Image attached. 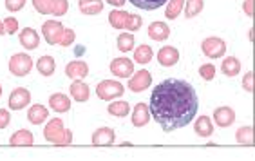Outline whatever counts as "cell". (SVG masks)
I'll return each mask as SVG.
<instances>
[{
    "label": "cell",
    "instance_id": "obj_5",
    "mask_svg": "<svg viewBox=\"0 0 255 161\" xmlns=\"http://www.w3.org/2000/svg\"><path fill=\"white\" fill-rule=\"evenodd\" d=\"M201 49H203V54L208 56V58H221L226 53V44L225 40L217 38V36H210V38L203 40Z\"/></svg>",
    "mask_w": 255,
    "mask_h": 161
},
{
    "label": "cell",
    "instance_id": "obj_19",
    "mask_svg": "<svg viewBox=\"0 0 255 161\" xmlns=\"http://www.w3.org/2000/svg\"><path fill=\"white\" fill-rule=\"evenodd\" d=\"M194 131L199 138H210L214 134V125L208 116H199L194 123Z\"/></svg>",
    "mask_w": 255,
    "mask_h": 161
},
{
    "label": "cell",
    "instance_id": "obj_15",
    "mask_svg": "<svg viewBox=\"0 0 255 161\" xmlns=\"http://www.w3.org/2000/svg\"><path fill=\"white\" fill-rule=\"evenodd\" d=\"M18 40H20V44L24 45V49H27V51H33V49H36L40 45L38 33L34 29H31V27H25V29L20 31Z\"/></svg>",
    "mask_w": 255,
    "mask_h": 161
},
{
    "label": "cell",
    "instance_id": "obj_1",
    "mask_svg": "<svg viewBox=\"0 0 255 161\" xmlns=\"http://www.w3.org/2000/svg\"><path fill=\"white\" fill-rule=\"evenodd\" d=\"M148 109L165 132L187 127L199 109L196 89L185 80L168 78L154 87Z\"/></svg>",
    "mask_w": 255,
    "mask_h": 161
},
{
    "label": "cell",
    "instance_id": "obj_10",
    "mask_svg": "<svg viewBox=\"0 0 255 161\" xmlns=\"http://www.w3.org/2000/svg\"><path fill=\"white\" fill-rule=\"evenodd\" d=\"M214 122L217 123V127H230L236 122V111L232 107H217L214 111Z\"/></svg>",
    "mask_w": 255,
    "mask_h": 161
},
{
    "label": "cell",
    "instance_id": "obj_38",
    "mask_svg": "<svg viewBox=\"0 0 255 161\" xmlns=\"http://www.w3.org/2000/svg\"><path fill=\"white\" fill-rule=\"evenodd\" d=\"M4 29L7 34H15L16 31H18V20H16L15 16H7V18L4 20Z\"/></svg>",
    "mask_w": 255,
    "mask_h": 161
},
{
    "label": "cell",
    "instance_id": "obj_12",
    "mask_svg": "<svg viewBox=\"0 0 255 161\" xmlns=\"http://www.w3.org/2000/svg\"><path fill=\"white\" fill-rule=\"evenodd\" d=\"M150 109L145 103H136V107L132 109V125L134 127H145L150 122Z\"/></svg>",
    "mask_w": 255,
    "mask_h": 161
},
{
    "label": "cell",
    "instance_id": "obj_17",
    "mask_svg": "<svg viewBox=\"0 0 255 161\" xmlns=\"http://www.w3.org/2000/svg\"><path fill=\"white\" fill-rule=\"evenodd\" d=\"M148 36L156 42H165L170 36V27L165 22H152L148 25Z\"/></svg>",
    "mask_w": 255,
    "mask_h": 161
},
{
    "label": "cell",
    "instance_id": "obj_6",
    "mask_svg": "<svg viewBox=\"0 0 255 161\" xmlns=\"http://www.w3.org/2000/svg\"><path fill=\"white\" fill-rule=\"evenodd\" d=\"M64 25L60 24L58 20H47L42 25V31H44V38L49 45H56L60 44L62 40V34H64Z\"/></svg>",
    "mask_w": 255,
    "mask_h": 161
},
{
    "label": "cell",
    "instance_id": "obj_21",
    "mask_svg": "<svg viewBox=\"0 0 255 161\" xmlns=\"http://www.w3.org/2000/svg\"><path fill=\"white\" fill-rule=\"evenodd\" d=\"M47 118H49V111H47V107L40 105V103L33 105V107L29 109V113H27V120H29L33 125H42Z\"/></svg>",
    "mask_w": 255,
    "mask_h": 161
},
{
    "label": "cell",
    "instance_id": "obj_13",
    "mask_svg": "<svg viewBox=\"0 0 255 161\" xmlns=\"http://www.w3.org/2000/svg\"><path fill=\"white\" fill-rule=\"evenodd\" d=\"M116 140V134L111 127H102L94 131L93 134V145L96 147H111Z\"/></svg>",
    "mask_w": 255,
    "mask_h": 161
},
{
    "label": "cell",
    "instance_id": "obj_14",
    "mask_svg": "<svg viewBox=\"0 0 255 161\" xmlns=\"http://www.w3.org/2000/svg\"><path fill=\"white\" fill-rule=\"evenodd\" d=\"M65 74H67L71 80H84L89 74V65L82 60H74L71 64H67L65 67Z\"/></svg>",
    "mask_w": 255,
    "mask_h": 161
},
{
    "label": "cell",
    "instance_id": "obj_44",
    "mask_svg": "<svg viewBox=\"0 0 255 161\" xmlns=\"http://www.w3.org/2000/svg\"><path fill=\"white\" fill-rule=\"evenodd\" d=\"M5 34V29H4V22H0V36Z\"/></svg>",
    "mask_w": 255,
    "mask_h": 161
},
{
    "label": "cell",
    "instance_id": "obj_31",
    "mask_svg": "<svg viewBox=\"0 0 255 161\" xmlns=\"http://www.w3.org/2000/svg\"><path fill=\"white\" fill-rule=\"evenodd\" d=\"M130 4H134L136 7H139V9L152 11L167 4V0H130Z\"/></svg>",
    "mask_w": 255,
    "mask_h": 161
},
{
    "label": "cell",
    "instance_id": "obj_26",
    "mask_svg": "<svg viewBox=\"0 0 255 161\" xmlns=\"http://www.w3.org/2000/svg\"><path fill=\"white\" fill-rule=\"evenodd\" d=\"M128 15H130V13H127V11H123V9L111 11V15H109V24L113 25L114 29H123Z\"/></svg>",
    "mask_w": 255,
    "mask_h": 161
},
{
    "label": "cell",
    "instance_id": "obj_28",
    "mask_svg": "<svg viewBox=\"0 0 255 161\" xmlns=\"http://www.w3.org/2000/svg\"><path fill=\"white\" fill-rule=\"evenodd\" d=\"M109 114L111 116H116V118H123L127 116L128 111H130V105L127 102H111L107 107Z\"/></svg>",
    "mask_w": 255,
    "mask_h": 161
},
{
    "label": "cell",
    "instance_id": "obj_30",
    "mask_svg": "<svg viewBox=\"0 0 255 161\" xmlns=\"http://www.w3.org/2000/svg\"><path fill=\"white\" fill-rule=\"evenodd\" d=\"M203 7H205L203 0H187V4H185V16L187 18H194V16L201 13Z\"/></svg>",
    "mask_w": 255,
    "mask_h": 161
},
{
    "label": "cell",
    "instance_id": "obj_37",
    "mask_svg": "<svg viewBox=\"0 0 255 161\" xmlns=\"http://www.w3.org/2000/svg\"><path fill=\"white\" fill-rule=\"evenodd\" d=\"M74 38H76V33L73 29H64V34H62V40H60V45L62 47H69V45H73Z\"/></svg>",
    "mask_w": 255,
    "mask_h": 161
},
{
    "label": "cell",
    "instance_id": "obj_45",
    "mask_svg": "<svg viewBox=\"0 0 255 161\" xmlns=\"http://www.w3.org/2000/svg\"><path fill=\"white\" fill-rule=\"evenodd\" d=\"M0 96H2V85H0Z\"/></svg>",
    "mask_w": 255,
    "mask_h": 161
},
{
    "label": "cell",
    "instance_id": "obj_43",
    "mask_svg": "<svg viewBox=\"0 0 255 161\" xmlns=\"http://www.w3.org/2000/svg\"><path fill=\"white\" fill-rule=\"evenodd\" d=\"M107 2H109L111 5H114V7H122V5L125 4L127 0H107Z\"/></svg>",
    "mask_w": 255,
    "mask_h": 161
},
{
    "label": "cell",
    "instance_id": "obj_41",
    "mask_svg": "<svg viewBox=\"0 0 255 161\" xmlns=\"http://www.w3.org/2000/svg\"><path fill=\"white\" fill-rule=\"evenodd\" d=\"M9 122H11L9 113H7L5 109H0V131L7 127V125H9Z\"/></svg>",
    "mask_w": 255,
    "mask_h": 161
},
{
    "label": "cell",
    "instance_id": "obj_33",
    "mask_svg": "<svg viewBox=\"0 0 255 161\" xmlns=\"http://www.w3.org/2000/svg\"><path fill=\"white\" fill-rule=\"evenodd\" d=\"M69 9V2L67 0H53L51 4V15L54 16H64Z\"/></svg>",
    "mask_w": 255,
    "mask_h": 161
},
{
    "label": "cell",
    "instance_id": "obj_34",
    "mask_svg": "<svg viewBox=\"0 0 255 161\" xmlns=\"http://www.w3.org/2000/svg\"><path fill=\"white\" fill-rule=\"evenodd\" d=\"M141 24H143V20L139 15H128L127 22H125V27L123 29H127L128 33H134V31L137 29H141Z\"/></svg>",
    "mask_w": 255,
    "mask_h": 161
},
{
    "label": "cell",
    "instance_id": "obj_39",
    "mask_svg": "<svg viewBox=\"0 0 255 161\" xmlns=\"http://www.w3.org/2000/svg\"><path fill=\"white\" fill-rule=\"evenodd\" d=\"M24 5H25V0H5V7H7V11H11V13L20 11Z\"/></svg>",
    "mask_w": 255,
    "mask_h": 161
},
{
    "label": "cell",
    "instance_id": "obj_8",
    "mask_svg": "<svg viewBox=\"0 0 255 161\" xmlns=\"http://www.w3.org/2000/svg\"><path fill=\"white\" fill-rule=\"evenodd\" d=\"M109 69L118 78H130L134 74V62L128 58H123V56L122 58H114L111 62V65H109Z\"/></svg>",
    "mask_w": 255,
    "mask_h": 161
},
{
    "label": "cell",
    "instance_id": "obj_42",
    "mask_svg": "<svg viewBox=\"0 0 255 161\" xmlns=\"http://www.w3.org/2000/svg\"><path fill=\"white\" fill-rule=\"evenodd\" d=\"M243 9H245L246 16H254V0H246L245 4H243Z\"/></svg>",
    "mask_w": 255,
    "mask_h": 161
},
{
    "label": "cell",
    "instance_id": "obj_35",
    "mask_svg": "<svg viewBox=\"0 0 255 161\" xmlns=\"http://www.w3.org/2000/svg\"><path fill=\"white\" fill-rule=\"evenodd\" d=\"M51 4H53V0H33L34 9L38 11L40 15H51Z\"/></svg>",
    "mask_w": 255,
    "mask_h": 161
},
{
    "label": "cell",
    "instance_id": "obj_9",
    "mask_svg": "<svg viewBox=\"0 0 255 161\" xmlns=\"http://www.w3.org/2000/svg\"><path fill=\"white\" fill-rule=\"evenodd\" d=\"M29 102H31V93L25 87H16L9 94V109H13V111H20V109L27 107Z\"/></svg>",
    "mask_w": 255,
    "mask_h": 161
},
{
    "label": "cell",
    "instance_id": "obj_4",
    "mask_svg": "<svg viewBox=\"0 0 255 161\" xmlns=\"http://www.w3.org/2000/svg\"><path fill=\"white\" fill-rule=\"evenodd\" d=\"M123 93H125V87L116 80H103L96 87V94H98V98H102L103 102H111L114 98L123 96Z\"/></svg>",
    "mask_w": 255,
    "mask_h": 161
},
{
    "label": "cell",
    "instance_id": "obj_23",
    "mask_svg": "<svg viewBox=\"0 0 255 161\" xmlns=\"http://www.w3.org/2000/svg\"><path fill=\"white\" fill-rule=\"evenodd\" d=\"M221 71L225 76H237L241 73V62L236 56H228V58L223 60Z\"/></svg>",
    "mask_w": 255,
    "mask_h": 161
},
{
    "label": "cell",
    "instance_id": "obj_20",
    "mask_svg": "<svg viewBox=\"0 0 255 161\" xmlns=\"http://www.w3.org/2000/svg\"><path fill=\"white\" fill-rule=\"evenodd\" d=\"M49 107L56 113H67L71 109V100L62 93H54L49 98Z\"/></svg>",
    "mask_w": 255,
    "mask_h": 161
},
{
    "label": "cell",
    "instance_id": "obj_18",
    "mask_svg": "<svg viewBox=\"0 0 255 161\" xmlns=\"http://www.w3.org/2000/svg\"><path fill=\"white\" fill-rule=\"evenodd\" d=\"M78 7L82 11V15L94 16L103 11V2L102 0H78Z\"/></svg>",
    "mask_w": 255,
    "mask_h": 161
},
{
    "label": "cell",
    "instance_id": "obj_24",
    "mask_svg": "<svg viewBox=\"0 0 255 161\" xmlns=\"http://www.w3.org/2000/svg\"><path fill=\"white\" fill-rule=\"evenodd\" d=\"M36 69H38V73L42 74V76H53L54 69H56V64H54V58L53 56H42V58H38V62H36Z\"/></svg>",
    "mask_w": 255,
    "mask_h": 161
},
{
    "label": "cell",
    "instance_id": "obj_27",
    "mask_svg": "<svg viewBox=\"0 0 255 161\" xmlns=\"http://www.w3.org/2000/svg\"><path fill=\"white\" fill-rule=\"evenodd\" d=\"M152 47L150 45H139V47L134 51V62H137V64H141V65H145V64H148L150 60H152Z\"/></svg>",
    "mask_w": 255,
    "mask_h": 161
},
{
    "label": "cell",
    "instance_id": "obj_22",
    "mask_svg": "<svg viewBox=\"0 0 255 161\" xmlns=\"http://www.w3.org/2000/svg\"><path fill=\"white\" fill-rule=\"evenodd\" d=\"M34 142V136L31 131H25V129H22V131H16L13 136L9 138V145L13 147H31Z\"/></svg>",
    "mask_w": 255,
    "mask_h": 161
},
{
    "label": "cell",
    "instance_id": "obj_11",
    "mask_svg": "<svg viewBox=\"0 0 255 161\" xmlns=\"http://www.w3.org/2000/svg\"><path fill=\"white\" fill-rule=\"evenodd\" d=\"M157 62L163 67H172V65H176L179 62V51L176 47H172V45H165L157 53Z\"/></svg>",
    "mask_w": 255,
    "mask_h": 161
},
{
    "label": "cell",
    "instance_id": "obj_2",
    "mask_svg": "<svg viewBox=\"0 0 255 161\" xmlns=\"http://www.w3.org/2000/svg\"><path fill=\"white\" fill-rule=\"evenodd\" d=\"M44 138L56 147H67L73 143V131L64 127L62 118H53L44 129Z\"/></svg>",
    "mask_w": 255,
    "mask_h": 161
},
{
    "label": "cell",
    "instance_id": "obj_16",
    "mask_svg": "<svg viewBox=\"0 0 255 161\" xmlns=\"http://www.w3.org/2000/svg\"><path fill=\"white\" fill-rule=\"evenodd\" d=\"M69 91H71V96H73L74 102H80V103L87 102L89 96H91L87 83H84L82 80H73V85L69 87Z\"/></svg>",
    "mask_w": 255,
    "mask_h": 161
},
{
    "label": "cell",
    "instance_id": "obj_25",
    "mask_svg": "<svg viewBox=\"0 0 255 161\" xmlns=\"http://www.w3.org/2000/svg\"><path fill=\"white\" fill-rule=\"evenodd\" d=\"M236 140L239 145H245V147H254V127L248 125V127H241L239 131L236 132Z\"/></svg>",
    "mask_w": 255,
    "mask_h": 161
},
{
    "label": "cell",
    "instance_id": "obj_40",
    "mask_svg": "<svg viewBox=\"0 0 255 161\" xmlns=\"http://www.w3.org/2000/svg\"><path fill=\"white\" fill-rule=\"evenodd\" d=\"M243 87H245L246 93H254V73H246L245 78H243Z\"/></svg>",
    "mask_w": 255,
    "mask_h": 161
},
{
    "label": "cell",
    "instance_id": "obj_29",
    "mask_svg": "<svg viewBox=\"0 0 255 161\" xmlns=\"http://www.w3.org/2000/svg\"><path fill=\"white\" fill-rule=\"evenodd\" d=\"M167 11H165V16L168 20H176L181 13L183 5H185V0H167Z\"/></svg>",
    "mask_w": 255,
    "mask_h": 161
},
{
    "label": "cell",
    "instance_id": "obj_32",
    "mask_svg": "<svg viewBox=\"0 0 255 161\" xmlns=\"http://www.w3.org/2000/svg\"><path fill=\"white\" fill-rule=\"evenodd\" d=\"M118 49L122 53H128L134 49V36L132 33H122L118 36Z\"/></svg>",
    "mask_w": 255,
    "mask_h": 161
},
{
    "label": "cell",
    "instance_id": "obj_3",
    "mask_svg": "<svg viewBox=\"0 0 255 161\" xmlns=\"http://www.w3.org/2000/svg\"><path fill=\"white\" fill-rule=\"evenodd\" d=\"M31 69H33V58L27 53H16L9 58V73L13 76L22 78L31 73Z\"/></svg>",
    "mask_w": 255,
    "mask_h": 161
},
{
    "label": "cell",
    "instance_id": "obj_7",
    "mask_svg": "<svg viewBox=\"0 0 255 161\" xmlns=\"http://www.w3.org/2000/svg\"><path fill=\"white\" fill-rule=\"evenodd\" d=\"M150 85H152V74L148 73V71H145V69L134 73L132 76L128 78V87H130L132 93H143V91L148 89Z\"/></svg>",
    "mask_w": 255,
    "mask_h": 161
},
{
    "label": "cell",
    "instance_id": "obj_36",
    "mask_svg": "<svg viewBox=\"0 0 255 161\" xmlns=\"http://www.w3.org/2000/svg\"><path fill=\"white\" fill-rule=\"evenodd\" d=\"M199 74H201L203 80L210 82V80H214V76H216V67L212 64H203L201 67H199Z\"/></svg>",
    "mask_w": 255,
    "mask_h": 161
}]
</instances>
